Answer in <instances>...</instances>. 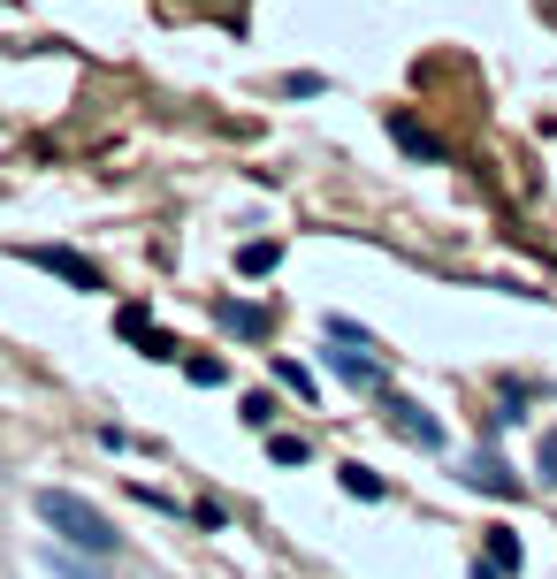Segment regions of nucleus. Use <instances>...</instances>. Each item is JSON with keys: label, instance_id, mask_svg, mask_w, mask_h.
<instances>
[{"label": "nucleus", "instance_id": "nucleus-1", "mask_svg": "<svg viewBox=\"0 0 557 579\" xmlns=\"http://www.w3.org/2000/svg\"><path fill=\"white\" fill-rule=\"evenodd\" d=\"M38 519L54 526V542H69L77 557H115V526L100 503H84L77 488H38Z\"/></svg>", "mask_w": 557, "mask_h": 579}, {"label": "nucleus", "instance_id": "nucleus-2", "mask_svg": "<svg viewBox=\"0 0 557 579\" xmlns=\"http://www.w3.org/2000/svg\"><path fill=\"white\" fill-rule=\"evenodd\" d=\"M466 488H489V496H504V503H512V496H527V480H520L497 450H474V457H466Z\"/></svg>", "mask_w": 557, "mask_h": 579}, {"label": "nucleus", "instance_id": "nucleus-3", "mask_svg": "<svg viewBox=\"0 0 557 579\" xmlns=\"http://www.w3.org/2000/svg\"><path fill=\"white\" fill-rule=\"evenodd\" d=\"M31 260H38L46 275H61V283H77V290H107V275H100V268H92L84 252H54V245H38Z\"/></svg>", "mask_w": 557, "mask_h": 579}, {"label": "nucleus", "instance_id": "nucleus-4", "mask_svg": "<svg viewBox=\"0 0 557 579\" xmlns=\"http://www.w3.org/2000/svg\"><path fill=\"white\" fill-rule=\"evenodd\" d=\"M329 374H344L352 389H374V397H389V382H382V359H367V343H360V351H329Z\"/></svg>", "mask_w": 557, "mask_h": 579}, {"label": "nucleus", "instance_id": "nucleus-5", "mask_svg": "<svg viewBox=\"0 0 557 579\" xmlns=\"http://www.w3.org/2000/svg\"><path fill=\"white\" fill-rule=\"evenodd\" d=\"M520 557H527L520 534H512V526H489V565L474 557V579H512V572H520Z\"/></svg>", "mask_w": 557, "mask_h": 579}, {"label": "nucleus", "instance_id": "nucleus-6", "mask_svg": "<svg viewBox=\"0 0 557 579\" xmlns=\"http://www.w3.org/2000/svg\"><path fill=\"white\" fill-rule=\"evenodd\" d=\"M389 428L405 434V442H420V450H443V420H428V412L405 405V397H389Z\"/></svg>", "mask_w": 557, "mask_h": 579}, {"label": "nucleus", "instance_id": "nucleus-7", "mask_svg": "<svg viewBox=\"0 0 557 579\" xmlns=\"http://www.w3.org/2000/svg\"><path fill=\"white\" fill-rule=\"evenodd\" d=\"M389 138L405 145V152H412V160H443V138H428V130H420V123H412V115H389Z\"/></svg>", "mask_w": 557, "mask_h": 579}, {"label": "nucleus", "instance_id": "nucleus-8", "mask_svg": "<svg viewBox=\"0 0 557 579\" xmlns=\"http://www.w3.org/2000/svg\"><path fill=\"white\" fill-rule=\"evenodd\" d=\"M214 313H221V328H237V336H268V313H260V305H237V297H221Z\"/></svg>", "mask_w": 557, "mask_h": 579}, {"label": "nucleus", "instance_id": "nucleus-9", "mask_svg": "<svg viewBox=\"0 0 557 579\" xmlns=\"http://www.w3.org/2000/svg\"><path fill=\"white\" fill-rule=\"evenodd\" d=\"M337 480H344V496H360V503H374V496H382V473H367L360 457H352V465H344Z\"/></svg>", "mask_w": 557, "mask_h": 579}, {"label": "nucleus", "instance_id": "nucleus-10", "mask_svg": "<svg viewBox=\"0 0 557 579\" xmlns=\"http://www.w3.org/2000/svg\"><path fill=\"white\" fill-rule=\"evenodd\" d=\"M275 382H283V389H298V405H314V374H306L298 359H275Z\"/></svg>", "mask_w": 557, "mask_h": 579}, {"label": "nucleus", "instance_id": "nucleus-11", "mask_svg": "<svg viewBox=\"0 0 557 579\" xmlns=\"http://www.w3.org/2000/svg\"><path fill=\"white\" fill-rule=\"evenodd\" d=\"M237 420H245V428H275V397H268V389H252V397L237 405Z\"/></svg>", "mask_w": 557, "mask_h": 579}, {"label": "nucleus", "instance_id": "nucleus-12", "mask_svg": "<svg viewBox=\"0 0 557 579\" xmlns=\"http://www.w3.org/2000/svg\"><path fill=\"white\" fill-rule=\"evenodd\" d=\"M268 457H275V465H306L314 450H306V434H268Z\"/></svg>", "mask_w": 557, "mask_h": 579}, {"label": "nucleus", "instance_id": "nucleus-13", "mask_svg": "<svg viewBox=\"0 0 557 579\" xmlns=\"http://www.w3.org/2000/svg\"><path fill=\"white\" fill-rule=\"evenodd\" d=\"M46 565H54L61 579H100L92 565H77V557H69V542H54V549H46Z\"/></svg>", "mask_w": 557, "mask_h": 579}, {"label": "nucleus", "instance_id": "nucleus-14", "mask_svg": "<svg viewBox=\"0 0 557 579\" xmlns=\"http://www.w3.org/2000/svg\"><path fill=\"white\" fill-rule=\"evenodd\" d=\"M237 268H245V275H268V268H275V245H245Z\"/></svg>", "mask_w": 557, "mask_h": 579}, {"label": "nucleus", "instance_id": "nucleus-15", "mask_svg": "<svg viewBox=\"0 0 557 579\" xmlns=\"http://www.w3.org/2000/svg\"><path fill=\"white\" fill-rule=\"evenodd\" d=\"M535 473H543V488H557V428L543 434V457H535Z\"/></svg>", "mask_w": 557, "mask_h": 579}]
</instances>
